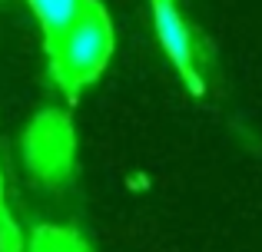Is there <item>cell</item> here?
Segmentation results:
<instances>
[{
    "instance_id": "6da1fadb",
    "label": "cell",
    "mask_w": 262,
    "mask_h": 252,
    "mask_svg": "<svg viewBox=\"0 0 262 252\" xmlns=\"http://www.w3.org/2000/svg\"><path fill=\"white\" fill-rule=\"evenodd\" d=\"M110 57H113V24L100 0H86L83 13L53 43H47L50 77L70 100L100 77Z\"/></svg>"
},
{
    "instance_id": "7a4b0ae2",
    "label": "cell",
    "mask_w": 262,
    "mask_h": 252,
    "mask_svg": "<svg viewBox=\"0 0 262 252\" xmlns=\"http://www.w3.org/2000/svg\"><path fill=\"white\" fill-rule=\"evenodd\" d=\"M67 159H70V136L67 123L57 120L53 113H43L27 133V163L37 176L50 179V176L63 173Z\"/></svg>"
},
{
    "instance_id": "3957f363",
    "label": "cell",
    "mask_w": 262,
    "mask_h": 252,
    "mask_svg": "<svg viewBox=\"0 0 262 252\" xmlns=\"http://www.w3.org/2000/svg\"><path fill=\"white\" fill-rule=\"evenodd\" d=\"M149 4H153V24H156V33H160L163 50L169 53V60L186 73V80L199 93V80L192 77V33L186 27V20L179 17L173 0H149Z\"/></svg>"
},
{
    "instance_id": "277c9868",
    "label": "cell",
    "mask_w": 262,
    "mask_h": 252,
    "mask_svg": "<svg viewBox=\"0 0 262 252\" xmlns=\"http://www.w3.org/2000/svg\"><path fill=\"white\" fill-rule=\"evenodd\" d=\"M27 7H30L33 20L43 30V47H47L83 13L86 0H27Z\"/></svg>"
},
{
    "instance_id": "5b68a950",
    "label": "cell",
    "mask_w": 262,
    "mask_h": 252,
    "mask_svg": "<svg viewBox=\"0 0 262 252\" xmlns=\"http://www.w3.org/2000/svg\"><path fill=\"white\" fill-rule=\"evenodd\" d=\"M7 209V202H4V179H0V213Z\"/></svg>"
}]
</instances>
